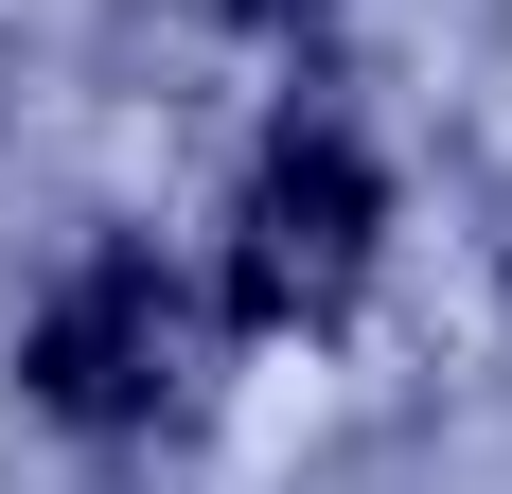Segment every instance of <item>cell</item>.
<instances>
[{
  "instance_id": "obj_3",
  "label": "cell",
  "mask_w": 512,
  "mask_h": 494,
  "mask_svg": "<svg viewBox=\"0 0 512 494\" xmlns=\"http://www.w3.org/2000/svg\"><path fill=\"white\" fill-rule=\"evenodd\" d=\"M495 247H512V230H495Z\"/></svg>"
},
{
  "instance_id": "obj_1",
  "label": "cell",
  "mask_w": 512,
  "mask_h": 494,
  "mask_svg": "<svg viewBox=\"0 0 512 494\" xmlns=\"http://www.w3.org/2000/svg\"><path fill=\"white\" fill-rule=\"evenodd\" d=\"M371 230H389L371 159L336 142V124H283V142L248 159V195H230V318H265V336H318V318H354Z\"/></svg>"
},
{
  "instance_id": "obj_2",
  "label": "cell",
  "mask_w": 512,
  "mask_h": 494,
  "mask_svg": "<svg viewBox=\"0 0 512 494\" xmlns=\"http://www.w3.org/2000/svg\"><path fill=\"white\" fill-rule=\"evenodd\" d=\"M36 406L53 424H89V442H142V424H177L195 406V300L159 283V247H89L71 283H53L36 318Z\"/></svg>"
}]
</instances>
